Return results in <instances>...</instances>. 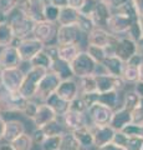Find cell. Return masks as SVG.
I'll use <instances>...</instances> for the list:
<instances>
[{"label": "cell", "instance_id": "obj_1", "mask_svg": "<svg viewBox=\"0 0 143 150\" xmlns=\"http://www.w3.org/2000/svg\"><path fill=\"white\" fill-rule=\"evenodd\" d=\"M8 24L11 26L15 39L22 40L33 34L36 23L17 5L15 10H13V13L8 16Z\"/></svg>", "mask_w": 143, "mask_h": 150}, {"label": "cell", "instance_id": "obj_2", "mask_svg": "<svg viewBox=\"0 0 143 150\" xmlns=\"http://www.w3.org/2000/svg\"><path fill=\"white\" fill-rule=\"evenodd\" d=\"M29 99L20 91H9L0 84V111L22 112Z\"/></svg>", "mask_w": 143, "mask_h": 150}, {"label": "cell", "instance_id": "obj_3", "mask_svg": "<svg viewBox=\"0 0 143 150\" xmlns=\"http://www.w3.org/2000/svg\"><path fill=\"white\" fill-rule=\"evenodd\" d=\"M50 71L44 68H36V67H30V69L25 73V78L20 86V93L24 95L26 99H34L36 98V93H38V86L44 75Z\"/></svg>", "mask_w": 143, "mask_h": 150}, {"label": "cell", "instance_id": "obj_4", "mask_svg": "<svg viewBox=\"0 0 143 150\" xmlns=\"http://www.w3.org/2000/svg\"><path fill=\"white\" fill-rule=\"evenodd\" d=\"M100 64L92 59V56L87 51H80L75 60L71 63L72 71L77 78H84L89 75H96Z\"/></svg>", "mask_w": 143, "mask_h": 150}, {"label": "cell", "instance_id": "obj_5", "mask_svg": "<svg viewBox=\"0 0 143 150\" xmlns=\"http://www.w3.org/2000/svg\"><path fill=\"white\" fill-rule=\"evenodd\" d=\"M57 31H59L57 23L43 20V21H38L35 24L33 35L45 45H50L52 44L54 40H56Z\"/></svg>", "mask_w": 143, "mask_h": 150}, {"label": "cell", "instance_id": "obj_6", "mask_svg": "<svg viewBox=\"0 0 143 150\" xmlns=\"http://www.w3.org/2000/svg\"><path fill=\"white\" fill-rule=\"evenodd\" d=\"M138 20V19H137ZM135 19H132L131 16L126 15V14L114 11L112 13V16H111L108 25H107V30L110 33H112L114 35H127V33L130 31L131 26L133 25V23L137 21Z\"/></svg>", "mask_w": 143, "mask_h": 150}, {"label": "cell", "instance_id": "obj_7", "mask_svg": "<svg viewBox=\"0 0 143 150\" xmlns=\"http://www.w3.org/2000/svg\"><path fill=\"white\" fill-rule=\"evenodd\" d=\"M25 78V73L20 68L4 69L1 71L0 84L9 91H19Z\"/></svg>", "mask_w": 143, "mask_h": 150}, {"label": "cell", "instance_id": "obj_8", "mask_svg": "<svg viewBox=\"0 0 143 150\" xmlns=\"http://www.w3.org/2000/svg\"><path fill=\"white\" fill-rule=\"evenodd\" d=\"M96 81H97L98 93L107 91H121L126 86V81L122 76H113L110 74H96Z\"/></svg>", "mask_w": 143, "mask_h": 150}, {"label": "cell", "instance_id": "obj_9", "mask_svg": "<svg viewBox=\"0 0 143 150\" xmlns=\"http://www.w3.org/2000/svg\"><path fill=\"white\" fill-rule=\"evenodd\" d=\"M60 83H61V79H60L56 74L52 71H47L44 75V78L41 79V81L39 83L36 98H39V99L45 101L51 94L57 91Z\"/></svg>", "mask_w": 143, "mask_h": 150}, {"label": "cell", "instance_id": "obj_10", "mask_svg": "<svg viewBox=\"0 0 143 150\" xmlns=\"http://www.w3.org/2000/svg\"><path fill=\"white\" fill-rule=\"evenodd\" d=\"M113 111L114 110L101 104V103H95L93 105L89 108L87 112H89V116L92 121V125L103 126V125H110L113 116Z\"/></svg>", "mask_w": 143, "mask_h": 150}, {"label": "cell", "instance_id": "obj_11", "mask_svg": "<svg viewBox=\"0 0 143 150\" xmlns=\"http://www.w3.org/2000/svg\"><path fill=\"white\" fill-rule=\"evenodd\" d=\"M84 34L77 25H61L59 26L56 44L57 45H71L80 44L81 35Z\"/></svg>", "mask_w": 143, "mask_h": 150}, {"label": "cell", "instance_id": "obj_12", "mask_svg": "<svg viewBox=\"0 0 143 150\" xmlns=\"http://www.w3.org/2000/svg\"><path fill=\"white\" fill-rule=\"evenodd\" d=\"M44 48H45V44L41 43L40 40H38L34 36L22 39L17 44V49H19L22 62H30L36 54L40 53L41 50H44Z\"/></svg>", "mask_w": 143, "mask_h": 150}, {"label": "cell", "instance_id": "obj_13", "mask_svg": "<svg viewBox=\"0 0 143 150\" xmlns=\"http://www.w3.org/2000/svg\"><path fill=\"white\" fill-rule=\"evenodd\" d=\"M112 13H113V9L105 0H97L90 18L92 19L96 28H105V29H107L108 21L111 16H112Z\"/></svg>", "mask_w": 143, "mask_h": 150}, {"label": "cell", "instance_id": "obj_14", "mask_svg": "<svg viewBox=\"0 0 143 150\" xmlns=\"http://www.w3.org/2000/svg\"><path fill=\"white\" fill-rule=\"evenodd\" d=\"M46 0H19V6L29 15L35 23L45 20Z\"/></svg>", "mask_w": 143, "mask_h": 150}, {"label": "cell", "instance_id": "obj_15", "mask_svg": "<svg viewBox=\"0 0 143 150\" xmlns=\"http://www.w3.org/2000/svg\"><path fill=\"white\" fill-rule=\"evenodd\" d=\"M22 63L19 49L15 45L4 46L0 53V69H10V68H19Z\"/></svg>", "mask_w": 143, "mask_h": 150}, {"label": "cell", "instance_id": "obj_16", "mask_svg": "<svg viewBox=\"0 0 143 150\" xmlns=\"http://www.w3.org/2000/svg\"><path fill=\"white\" fill-rule=\"evenodd\" d=\"M92 133H93V139H95V146L100 149L113 142L114 135H116V130H114L111 125H103V126H91Z\"/></svg>", "mask_w": 143, "mask_h": 150}, {"label": "cell", "instance_id": "obj_17", "mask_svg": "<svg viewBox=\"0 0 143 150\" xmlns=\"http://www.w3.org/2000/svg\"><path fill=\"white\" fill-rule=\"evenodd\" d=\"M137 54V43L128 36H119L117 48H116V56H118L122 62L127 63L133 55Z\"/></svg>", "mask_w": 143, "mask_h": 150}, {"label": "cell", "instance_id": "obj_18", "mask_svg": "<svg viewBox=\"0 0 143 150\" xmlns=\"http://www.w3.org/2000/svg\"><path fill=\"white\" fill-rule=\"evenodd\" d=\"M112 36H113L112 33H110L105 28H95L87 35V45H96V46H101V48H106L110 44Z\"/></svg>", "mask_w": 143, "mask_h": 150}, {"label": "cell", "instance_id": "obj_19", "mask_svg": "<svg viewBox=\"0 0 143 150\" xmlns=\"http://www.w3.org/2000/svg\"><path fill=\"white\" fill-rule=\"evenodd\" d=\"M130 124H132V111L131 110L122 106L113 111V116H112V120H111L110 125L116 131L123 130Z\"/></svg>", "mask_w": 143, "mask_h": 150}, {"label": "cell", "instance_id": "obj_20", "mask_svg": "<svg viewBox=\"0 0 143 150\" xmlns=\"http://www.w3.org/2000/svg\"><path fill=\"white\" fill-rule=\"evenodd\" d=\"M100 65L103 69L105 74H110V75H113V76H122L126 63L122 62L118 56L113 55V56H107L102 62V64Z\"/></svg>", "mask_w": 143, "mask_h": 150}, {"label": "cell", "instance_id": "obj_21", "mask_svg": "<svg viewBox=\"0 0 143 150\" xmlns=\"http://www.w3.org/2000/svg\"><path fill=\"white\" fill-rule=\"evenodd\" d=\"M55 119H57L56 112H55L47 104L43 103V104L39 105L38 112H36V115L33 119V121H34L36 128H44L46 124H49L50 121H52Z\"/></svg>", "mask_w": 143, "mask_h": 150}, {"label": "cell", "instance_id": "obj_22", "mask_svg": "<svg viewBox=\"0 0 143 150\" xmlns=\"http://www.w3.org/2000/svg\"><path fill=\"white\" fill-rule=\"evenodd\" d=\"M78 91H80L78 84L73 79H68V80H62L60 83L56 93L62 99H65L67 101H72L75 98L78 96Z\"/></svg>", "mask_w": 143, "mask_h": 150}, {"label": "cell", "instance_id": "obj_23", "mask_svg": "<svg viewBox=\"0 0 143 150\" xmlns=\"http://www.w3.org/2000/svg\"><path fill=\"white\" fill-rule=\"evenodd\" d=\"M25 134V126L20 120H8L4 130V140L6 143H13L15 139Z\"/></svg>", "mask_w": 143, "mask_h": 150}, {"label": "cell", "instance_id": "obj_24", "mask_svg": "<svg viewBox=\"0 0 143 150\" xmlns=\"http://www.w3.org/2000/svg\"><path fill=\"white\" fill-rule=\"evenodd\" d=\"M44 103L51 108V109L56 112L57 116H63L68 110H70V101L62 99L57 93L51 94Z\"/></svg>", "mask_w": 143, "mask_h": 150}, {"label": "cell", "instance_id": "obj_25", "mask_svg": "<svg viewBox=\"0 0 143 150\" xmlns=\"http://www.w3.org/2000/svg\"><path fill=\"white\" fill-rule=\"evenodd\" d=\"M62 118H63V125L71 131H75L77 129L82 128V126L87 125L85 114H81V112H77V111L68 110Z\"/></svg>", "mask_w": 143, "mask_h": 150}, {"label": "cell", "instance_id": "obj_26", "mask_svg": "<svg viewBox=\"0 0 143 150\" xmlns=\"http://www.w3.org/2000/svg\"><path fill=\"white\" fill-rule=\"evenodd\" d=\"M78 19H80V10L71 6H63L60 8V15L57 24L59 26L61 25H77Z\"/></svg>", "mask_w": 143, "mask_h": 150}, {"label": "cell", "instance_id": "obj_27", "mask_svg": "<svg viewBox=\"0 0 143 150\" xmlns=\"http://www.w3.org/2000/svg\"><path fill=\"white\" fill-rule=\"evenodd\" d=\"M50 71H52L57 75V76L62 80H68V79H73L75 74L72 71V68H71V63L68 62H65L62 59H57L52 62V65H51V69Z\"/></svg>", "mask_w": 143, "mask_h": 150}, {"label": "cell", "instance_id": "obj_28", "mask_svg": "<svg viewBox=\"0 0 143 150\" xmlns=\"http://www.w3.org/2000/svg\"><path fill=\"white\" fill-rule=\"evenodd\" d=\"M76 140L81 144L82 148H91L95 146V139H93V133H92L91 126L85 125L82 128L77 129L75 131H71Z\"/></svg>", "mask_w": 143, "mask_h": 150}, {"label": "cell", "instance_id": "obj_29", "mask_svg": "<svg viewBox=\"0 0 143 150\" xmlns=\"http://www.w3.org/2000/svg\"><path fill=\"white\" fill-rule=\"evenodd\" d=\"M80 44H71V45H59V56L60 59L65 62L72 63L76 56L80 54Z\"/></svg>", "mask_w": 143, "mask_h": 150}, {"label": "cell", "instance_id": "obj_30", "mask_svg": "<svg viewBox=\"0 0 143 150\" xmlns=\"http://www.w3.org/2000/svg\"><path fill=\"white\" fill-rule=\"evenodd\" d=\"M119 91H107V93H98L97 103H101L106 106L111 108L112 110H116L119 103Z\"/></svg>", "mask_w": 143, "mask_h": 150}, {"label": "cell", "instance_id": "obj_31", "mask_svg": "<svg viewBox=\"0 0 143 150\" xmlns=\"http://www.w3.org/2000/svg\"><path fill=\"white\" fill-rule=\"evenodd\" d=\"M78 86H80L81 94H92V93H98L97 90V81H96L95 75H89V76L78 78Z\"/></svg>", "mask_w": 143, "mask_h": 150}, {"label": "cell", "instance_id": "obj_32", "mask_svg": "<svg viewBox=\"0 0 143 150\" xmlns=\"http://www.w3.org/2000/svg\"><path fill=\"white\" fill-rule=\"evenodd\" d=\"M19 5V0H0V24L8 23V16Z\"/></svg>", "mask_w": 143, "mask_h": 150}, {"label": "cell", "instance_id": "obj_33", "mask_svg": "<svg viewBox=\"0 0 143 150\" xmlns=\"http://www.w3.org/2000/svg\"><path fill=\"white\" fill-rule=\"evenodd\" d=\"M29 64H30V67L44 68L46 70H50L51 69V65H52V60L47 54H46L45 50H41L40 53H38L33 59L30 60Z\"/></svg>", "mask_w": 143, "mask_h": 150}, {"label": "cell", "instance_id": "obj_34", "mask_svg": "<svg viewBox=\"0 0 143 150\" xmlns=\"http://www.w3.org/2000/svg\"><path fill=\"white\" fill-rule=\"evenodd\" d=\"M14 40H15V36H14L11 26L8 23L0 24V46L11 45Z\"/></svg>", "mask_w": 143, "mask_h": 150}, {"label": "cell", "instance_id": "obj_35", "mask_svg": "<svg viewBox=\"0 0 143 150\" xmlns=\"http://www.w3.org/2000/svg\"><path fill=\"white\" fill-rule=\"evenodd\" d=\"M10 144L13 145V148L15 150H31L33 149V145H34V140H33L31 135L25 133Z\"/></svg>", "mask_w": 143, "mask_h": 150}, {"label": "cell", "instance_id": "obj_36", "mask_svg": "<svg viewBox=\"0 0 143 150\" xmlns=\"http://www.w3.org/2000/svg\"><path fill=\"white\" fill-rule=\"evenodd\" d=\"M63 135H55V137H46L44 142L41 143V149L43 150H60L62 144Z\"/></svg>", "mask_w": 143, "mask_h": 150}, {"label": "cell", "instance_id": "obj_37", "mask_svg": "<svg viewBox=\"0 0 143 150\" xmlns=\"http://www.w3.org/2000/svg\"><path fill=\"white\" fill-rule=\"evenodd\" d=\"M41 129H43L46 137H55V135H63L65 134L62 124L59 123L57 119L50 121L49 124H46L44 128H41Z\"/></svg>", "mask_w": 143, "mask_h": 150}, {"label": "cell", "instance_id": "obj_38", "mask_svg": "<svg viewBox=\"0 0 143 150\" xmlns=\"http://www.w3.org/2000/svg\"><path fill=\"white\" fill-rule=\"evenodd\" d=\"M84 148L81 146V144L77 142L76 138L73 137V134H63L62 138V144L60 150H82Z\"/></svg>", "mask_w": 143, "mask_h": 150}, {"label": "cell", "instance_id": "obj_39", "mask_svg": "<svg viewBox=\"0 0 143 150\" xmlns=\"http://www.w3.org/2000/svg\"><path fill=\"white\" fill-rule=\"evenodd\" d=\"M122 78L124 79L126 83L136 84L137 81H140V69L126 64L124 70H123V74H122Z\"/></svg>", "mask_w": 143, "mask_h": 150}, {"label": "cell", "instance_id": "obj_40", "mask_svg": "<svg viewBox=\"0 0 143 150\" xmlns=\"http://www.w3.org/2000/svg\"><path fill=\"white\" fill-rule=\"evenodd\" d=\"M86 51L89 53L92 59L95 62H97L98 64H102L103 60L107 58V54H106L105 48H101V46H96V45H87Z\"/></svg>", "mask_w": 143, "mask_h": 150}, {"label": "cell", "instance_id": "obj_41", "mask_svg": "<svg viewBox=\"0 0 143 150\" xmlns=\"http://www.w3.org/2000/svg\"><path fill=\"white\" fill-rule=\"evenodd\" d=\"M77 26L80 28V30L86 35H89L90 33L96 28L95 24H93V21H92V19L90 16L84 15V14H81V13H80V19H78Z\"/></svg>", "mask_w": 143, "mask_h": 150}, {"label": "cell", "instance_id": "obj_42", "mask_svg": "<svg viewBox=\"0 0 143 150\" xmlns=\"http://www.w3.org/2000/svg\"><path fill=\"white\" fill-rule=\"evenodd\" d=\"M59 15H60V8L56 6V5H52V4H50V3L46 1L45 11H44L45 20L52 21V23H57Z\"/></svg>", "mask_w": 143, "mask_h": 150}, {"label": "cell", "instance_id": "obj_43", "mask_svg": "<svg viewBox=\"0 0 143 150\" xmlns=\"http://www.w3.org/2000/svg\"><path fill=\"white\" fill-rule=\"evenodd\" d=\"M141 96L138 95V94L133 90V91H130L127 93L126 95H124V100H123V108H126V109L128 110H133L137 106L138 101H140Z\"/></svg>", "mask_w": 143, "mask_h": 150}, {"label": "cell", "instance_id": "obj_44", "mask_svg": "<svg viewBox=\"0 0 143 150\" xmlns=\"http://www.w3.org/2000/svg\"><path fill=\"white\" fill-rule=\"evenodd\" d=\"M70 110L85 114V112L89 111V106H87L86 101L84 100V98H82L81 95H78L72 101H70Z\"/></svg>", "mask_w": 143, "mask_h": 150}, {"label": "cell", "instance_id": "obj_45", "mask_svg": "<svg viewBox=\"0 0 143 150\" xmlns=\"http://www.w3.org/2000/svg\"><path fill=\"white\" fill-rule=\"evenodd\" d=\"M132 123L137 125H143V98H141L137 106L132 110Z\"/></svg>", "mask_w": 143, "mask_h": 150}, {"label": "cell", "instance_id": "obj_46", "mask_svg": "<svg viewBox=\"0 0 143 150\" xmlns=\"http://www.w3.org/2000/svg\"><path fill=\"white\" fill-rule=\"evenodd\" d=\"M124 148L127 150H143V137H128Z\"/></svg>", "mask_w": 143, "mask_h": 150}, {"label": "cell", "instance_id": "obj_47", "mask_svg": "<svg viewBox=\"0 0 143 150\" xmlns=\"http://www.w3.org/2000/svg\"><path fill=\"white\" fill-rule=\"evenodd\" d=\"M38 109H39V105L36 104V103H34L33 100H29V103L26 104L24 111H22V114H24L26 118H29L33 120L35 118L36 112H38Z\"/></svg>", "mask_w": 143, "mask_h": 150}, {"label": "cell", "instance_id": "obj_48", "mask_svg": "<svg viewBox=\"0 0 143 150\" xmlns=\"http://www.w3.org/2000/svg\"><path fill=\"white\" fill-rule=\"evenodd\" d=\"M122 133H124L127 137H141L142 134V126L141 125H137V124H130L127 125L123 130H121Z\"/></svg>", "mask_w": 143, "mask_h": 150}, {"label": "cell", "instance_id": "obj_49", "mask_svg": "<svg viewBox=\"0 0 143 150\" xmlns=\"http://www.w3.org/2000/svg\"><path fill=\"white\" fill-rule=\"evenodd\" d=\"M44 50L46 51V54H47L50 58H51L52 62H55V60H57L60 59V56H59V45L56 44H50V45H45V48Z\"/></svg>", "mask_w": 143, "mask_h": 150}, {"label": "cell", "instance_id": "obj_50", "mask_svg": "<svg viewBox=\"0 0 143 150\" xmlns=\"http://www.w3.org/2000/svg\"><path fill=\"white\" fill-rule=\"evenodd\" d=\"M31 137H33V140H34L35 144H41L44 142V139L46 138V135L41 128H36L34 133L31 134Z\"/></svg>", "mask_w": 143, "mask_h": 150}, {"label": "cell", "instance_id": "obj_51", "mask_svg": "<svg viewBox=\"0 0 143 150\" xmlns=\"http://www.w3.org/2000/svg\"><path fill=\"white\" fill-rule=\"evenodd\" d=\"M126 64H128V65H131V67H135V68H138V69H140V68H141V65L143 64V56H141L140 54H136V55H133L132 58L128 60Z\"/></svg>", "mask_w": 143, "mask_h": 150}, {"label": "cell", "instance_id": "obj_52", "mask_svg": "<svg viewBox=\"0 0 143 150\" xmlns=\"http://www.w3.org/2000/svg\"><path fill=\"white\" fill-rule=\"evenodd\" d=\"M127 135L122 133V131H116V135H114V139H113V143H116L118 145H122L124 146L126 145V142H127Z\"/></svg>", "mask_w": 143, "mask_h": 150}, {"label": "cell", "instance_id": "obj_53", "mask_svg": "<svg viewBox=\"0 0 143 150\" xmlns=\"http://www.w3.org/2000/svg\"><path fill=\"white\" fill-rule=\"evenodd\" d=\"M98 150H127L124 146H122V145H118V144H116V143H110V144H107V145H105V146H102V148H100Z\"/></svg>", "mask_w": 143, "mask_h": 150}, {"label": "cell", "instance_id": "obj_54", "mask_svg": "<svg viewBox=\"0 0 143 150\" xmlns=\"http://www.w3.org/2000/svg\"><path fill=\"white\" fill-rule=\"evenodd\" d=\"M86 0H67V5L71 6V8H75L77 10H80V9L84 6Z\"/></svg>", "mask_w": 143, "mask_h": 150}, {"label": "cell", "instance_id": "obj_55", "mask_svg": "<svg viewBox=\"0 0 143 150\" xmlns=\"http://www.w3.org/2000/svg\"><path fill=\"white\" fill-rule=\"evenodd\" d=\"M140 16H143V0H132Z\"/></svg>", "mask_w": 143, "mask_h": 150}, {"label": "cell", "instance_id": "obj_56", "mask_svg": "<svg viewBox=\"0 0 143 150\" xmlns=\"http://www.w3.org/2000/svg\"><path fill=\"white\" fill-rule=\"evenodd\" d=\"M46 1L52 4V5H56L59 8H63L67 5V0H46Z\"/></svg>", "mask_w": 143, "mask_h": 150}, {"label": "cell", "instance_id": "obj_57", "mask_svg": "<svg viewBox=\"0 0 143 150\" xmlns=\"http://www.w3.org/2000/svg\"><path fill=\"white\" fill-rule=\"evenodd\" d=\"M141 98H143V81H137L135 84V89H133Z\"/></svg>", "mask_w": 143, "mask_h": 150}, {"label": "cell", "instance_id": "obj_58", "mask_svg": "<svg viewBox=\"0 0 143 150\" xmlns=\"http://www.w3.org/2000/svg\"><path fill=\"white\" fill-rule=\"evenodd\" d=\"M5 124H6V121L3 119L1 111H0V140L4 139V130H5Z\"/></svg>", "mask_w": 143, "mask_h": 150}, {"label": "cell", "instance_id": "obj_59", "mask_svg": "<svg viewBox=\"0 0 143 150\" xmlns=\"http://www.w3.org/2000/svg\"><path fill=\"white\" fill-rule=\"evenodd\" d=\"M136 43H137V54H140L141 56H143V36L140 38Z\"/></svg>", "mask_w": 143, "mask_h": 150}, {"label": "cell", "instance_id": "obj_60", "mask_svg": "<svg viewBox=\"0 0 143 150\" xmlns=\"http://www.w3.org/2000/svg\"><path fill=\"white\" fill-rule=\"evenodd\" d=\"M0 150H15L13 148V145L10 143H3L0 144Z\"/></svg>", "mask_w": 143, "mask_h": 150}, {"label": "cell", "instance_id": "obj_61", "mask_svg": "<svg viewBox=\"0 0 143 150\" xmlns=\"http://www.w3.org/2000/svg\"><path fill=\"white\" fill-rule=\"evenodd\" d=\"M140 81H143V64L140 68Z\"/></svg>", "mask_w": 143, "mask_h": 150}, {"label": "cell", "instance_id": "obj_62", "mask_svg": "<svg viewBox=\"0 0 143 150\" xmlns=\"http://www.w3.org/2000/svg\"><path fill=\"white\" fill-rule=\"evenodd\" d=\"M140 26H141V33L143 36V16H140Z\"/></svg>", "mask_w": 143, "mask_h": 150}, {"label": "cell", "instance_id": "obj_63", "mask_svg": "<svg viewBox=\"0 0 143 150\" xmlns=\"http://www.w3.org/2000/svg\"><path fill=\"white\" fill-rule=\"evenodd\" d=\"M141 137H143V125H142V134H141Z\"/></svg>", "mask_w": 143, "mask_h": 150}, {"label": "cell", "instance_id": "obj_64", "mask_svg": "<svg viewBox=\"0 0 143 150\" xmlns=\"http://www.w3.org/2000/svg\"><path fill=\"white\" fill-rule=\"evenodd\" d=\"M3 48H4V46H0V53H1V50H3Z\"/></svg>", "mask_w": 143, "mask_h": 150}]
</instances>
